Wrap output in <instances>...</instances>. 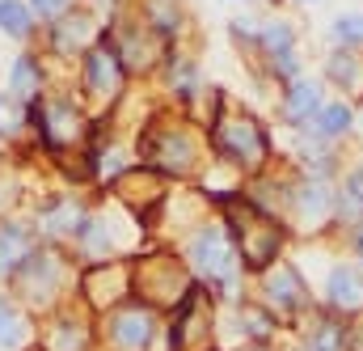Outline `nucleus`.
Returning a JSON list of instances; mask_svg holds the SVG:
<instances>
[{
  "mask_svg": "<svg viewBox=\"0 0 363 351\" xmlns=\"http://www.w3.org/2000/svg\"><path fill=\"white\" fill-rule=\"evenodd\" d=\"M68 4H72V0H30L34 17H38V21H47V26H51L55 17H64V13H68Z\"/></svg>",
  "mask_w": 363,
  "mask_h": 351,
  "instance_id": "nucleus-32",
  "label": "nucleus"
},
{
  "mask_svg": "<svg viewBox=\"0 0 363 351\" xmlns=\"http://www.w3.org/2000/svg\"><path fill=\"white\" fill-rule=\"evenodd\" d=\"M330 207H334V195H330L325 182H304V186L296 190V212H300L308 225H321V220L330 216Z\"/></svg>",
  "mask_w": 363,
  "mask_h": 351,
  "instance_id": "nucleus-23",
  "label": "nucleus"
},
{
  "mask_svg": "<svg viewBox=\"0 0 363 351\" xmlns=\"http://www.w3.org/2000/svg\"><path fill=\"white\" fill-rule=\"evenodd\" d=\"M313 127H317L321 136H342V131H351V110H347L342 102H334V106H321Z\"/></svg>",
  "mask_w": 363,
  "mask_h": 351,
  "instance_id": "nucleus-25",
  "label": "nucleus"
},
{
  "mask_svg": "<svg viewBox=\"0 0 363 351\" xmlns=\"http://www.w3.org/2000/svg\"><path fill=\"white\" fill-rule=\"evenodd\" d=\"M26 343V318H21V309L13 305V301H4L0 296V347L13 351Z\"/></svg>",
  "mask_w": 363,
  "mask_h": 351,
  "instance_id": "nucleus-24",
  "label": "nucleus"
},
{
  "mask_svg": "<svg viewBox=\"0 0 363 351\" xmlns=\"http://www.w3.org/2000/svg\"><path fill=\"white\" fill-rule=\"evenodd\" d=\"M123 81H127V68H123L118 51L110 47V38L101 34V43L93 51H85V89L93 97H114L123 89Z\"/></svg>",
  "mask_w": 363,
  "mask_h": 351,
  "instance_id": "nucleus-13",
  "label": "nucleus"
},
{
  "mask_svg": "<svg viewBox=\"0 0 363 351\" xmlns=\"http://www.w3.org/2000/svg\"><path fill=\"white\" fill-rule=\"evenodd\" d=\"M317 110H321V89L313 85V81H291V85H287L283 114H287L291 123H308Z\"/></svg>",
  "mask_w": 363,
  "mask_h": 351,
  "instance_id": "nucleus-22",
  "label": "nucleus"
},
{
  "mask_svg": "<svg viewBox=\"0 0 363 351\" xmlns=\"http://www.w3.org/2000/svg\"><path fill=\"white\" fill-rule=\"evenodd\" d=\"M114 195L127 203V212H131L135 220H148V216L165 203L161 174H152V170H127L123 178H114Z\"/></svg>",
  "mask_w": 363,
  "mask_h": 351,
  "instance_id": "nucleus-12",
  "label": "nucleus"
},
{
  "mask_svg": "<svg viewBox=\"0 0 363 351\" xmlns=\"http://www.w3.org/2000/svg\"><path fill=\"white\" fill-rule=\"evenodd\" d=\"M258 47L267 51L274 77H296V64H300V60H296V34H291L287 21L262 26V30H258Z\"/></svg>",
  "mask_w": 363,
  "mask_h": 351,
  "instance_id": "nucleus-14",
  "label": "nucleus"
},
{
  "mask_svg": "<svg viewBox=\"0 0 363 351\" xmlns=\"http://www.w3.org/2000/svg\"><path fill=\"white\" fill-rule=\"evenodd\" d=\"M152 335H157V309H148L140 301L123 305L106 318V339L114 351H148Z\"/></svg>",
  "mask_w": 363,
  "mask_h": 351,
  "instance_id": "nucleus-9",
  "label": "nucleus"
},
{
  "mask_svg": "<svg viewBox=\"0 0 363 351\" xmlns=\"http://www.w3.org/2000/svg\"><path fill=\"white\" fill-rule=\"evenodd\" d=\"M21 127V110H17V97L0 93V136H13Z\"/></svg>",
  "mask_w": 363,
  "mask_h": 351,
  "instance_id": "nucleus-30",
  "label": "nucleus"
},
{
  "mask_svg": "<svg viewBox=\"0 0 363 351\" xmlns=\"http://www.w3.org/2000/svg\"><path fill=\"white\" fill-rule=\"evenodd\" d=\"M101 34H106V30L93 21V13L68 9L64 17L51 21V51H55V55H85V51H93V47L101 43Z\"/></svg>",
  "mask_w": 363,
  "mask_h": 351,
  "instance_id": "nucleus-11",
  "label": "nucleus"
},
{
  "mask_svg": "<svg viewBox=\"0 0 363 351\" xmlns=\"http://www.w3.org/2000/svg\"><path fill=\"white\" fill-rule=\"evenodd\" d=\"M140 157L161 174L182 178L199 166V140L178 123H157L140 136Z\"/></svg>",
  "mask_w": 363,
  "mask_h": 351,
  "instance_id": "nucleus-4",
  "label": "nucleus"
},
{
  "mask_svg": "<svg viewBox=\"0 0 363 351\" xmlns=\"http://www.w3.org/2000/svg\"><path fill=\"white\" fill-rule=\"evenodd\" d=\"M131 288H135V266L114 263V259L89 266V271L81 275V292H85L89 309H97V313H106V309H114L118 301H127Z\"/></svg>",
  "mask_w": 363,
  "mask_h": 351,
  "instance_id": "nucleus-8",
  "label": "nucleus"
},
{
  "mask_svg": "<svg viewBox=\"0 0 363 351\" xmlns=\"http://www.w3.org/2000/svg\"><path fill=\"white\" fill-rule=\"evenodd\" d=\"M194 89H199L194 64H178V68H174V93H178V97H194Z\"/></svg>",
  "mask_w": 363,
  "mask_h": 351,
  "instance_id": "nucleus-31",
  "label": "nucleus"
},
{
  "mask_svg": "<svg viewBox=\"0 0 363 351\" xmlns=\"http://www.w3.org/2000/svg\"><path fill=\"white\" fill-rule=\"evenodd\" d=\"M241 318H245V330H250L254 339H267V335H271V322H267V313H258V309H241Z\"/></svg>",
  "mask_w": 363,
  "mask_h": 351,
  "instance_id": "nucleus-33",
  "label": "nucleus"
},
{
  "mask_svg": "<svg viewBox=\"0 0 363 351\" xmlns=\"http://www.w3.org/2000/svg\"><path fill=\"white\" fill-rule=\"evenodd\" d=\"M334 38H338L342 47H359L363 43V13H347V17H338V21H334Z\"/></svg>",
  "mask_w": 363,
  "mask_h": 351,
  "instance_id": "nucleus-29",
  "label": "nucleus"
},
{
  "mask_svg": "<svg viewBox=\"0 0 363 351\" xmlns=\"http://www.w3.org/2000/svg\"><path fill=\"white\" fill-rule=\"evenodd\" d=\"M38 89H43V64H38V55H30V51H21L13 64H9V97H17V102H38Z\"/></svg>",
  "mask_w": 363,
  "mask_h": 351,
  "instance_id": "nucleus-17",
  "label": "nucleus"
},
{
  "mask_svg": "<svg viewBox=\"0 0 363 351\" xmlns=\"http://www.w3.org/2000/svg\"><path fill=\"white\" fill-rule=\"evenodd\" d=\"M211 144H216V153L228 161V166H237V170H258L267 157H271V136H267V127L254 119V114H220L216 123H211Z\"/></svg>",
  "mask_w": 363,
  "mask_h": 351,
  "instance_id": "nucleus-2",
  "label": "nucleus"
},
{
  "mask_svg": "<svg viewBox=\"0 0 363 351\" xmlns=\"http://www.w3.org/2000/svg\"><path fill=\"white\" fill-rule=\"evenodd\" d=\"M338 212L363 216V166L347 178V186H342V195H338Z\"/></svg>",
  "mask_w": 363,
  "mask_h": 351,
  "instance_id": "nucleus-28",
  "label": "nucleus"
},
{
  "mask_svg": "<svg viewBox=\"0 0 363 351\" xmlns=\"http://www.w3.org/2000/svg\"><path fill=\"white\" fill-rule=\"evenodd\" d=\"M30 254H34L30 229L17 220H0V275H17Z\"/></svg>",
  "mask_w": 363,
  "mask_h": 351,
  "instance_id": "nucleus-16",
  "label": "nucleus"
},
{
  "mask_svg": "<svg viewBox=\"0 0 363 351\" xmlns=\"http://www.w3.org/2000/svg\"><path fill=\"white\" fill-rule=\"evenodd\" d=\"M220 203L228 207V225H233V237H237V250H241V263L250 271H267L279 254V225H274L267 212H258L250 199H237V195H220Z\"/></svg>",
  "mask_w": 363,
  "mask_h": 351,
  "instance_id": "nucleus-1",
  "label": "nucleus"
},
{
  "mask_svg": "<svg viewBox=\"0 0 363 351\" xmlns=\"http://www.w3.org/2000/svg\"><path fill=\"white\" fill-rule=\"evenodd\" d=\"M207 318V301H203V288H190L182 296V305L174 309V322H169V351H199L207 343V330L211 322Z\"/></svg>",
  "mask_w": 363,
  "mask_h": 351,
  "instance_id": "nucleus-10",
  "label": "nucleus"
},
{
  "mask_svg": "<svg viewBox=\"0 0 363 351\" xmlns=\"http://www.w3.org/2000/svg\"><path fill=\"white\" fill-rule=\"evenodd\" d=\"M186 254H190V266L199 271V279H207L211 288H220L224 296H233V288H237V246L224 237L220 225L194 229Z\"/></svg>",
  "mask_w": 363,
  "mask_h": 351,
  "instance_id": "nucleus-3",
  "label": "nucleus"
},
{
  "mask_svg": "<svg viewBox=\"0 0 363 351\" xmlns=\"http://www.w3.org/2000/svg\"><path fill=\"white\" fill-rule=\"evenodd\" d=\"M325 72H330V81L355 85V81H359V60H355L351 51H334V55H330V64H325Z\"/></svg>",
  "mask_w": 363,
  "mask_h": 351,
  "instance_id": "nucleus-26",
  "label": "nucleus"
},
{
  "mask_svg": "<svg viewBox=\"0 0 363 351\" xmlns=\"http://www.w3.org/2000/svg\"><path fill=\"white\" fill-rule=\"evenodd\" d=\"M34 26H38V17H34L30 0H0V34L4 38L26 43L34 34Z\"/></svg>",
  "mask_w": 363,
  "mask_h": 351,
  "instance_id": "nucleus-21",
  "label": "nucleus"
},
{
  "mask_svg": "<svg viewBox=\"0 0 363 351\" xmlns=\"http://www.w3.org/2000/svg\"><path fill=\"white\" fill-rule=\"evenodd\" d=\"M85 207L77 203V199H55V203H47L43 212H38V229L47 233V237H81V229H85Z\"/></svg>",
  "mask_w": 363,
  "mask_h": 351,
  "instance_id": "nucleus-15",
  "label": "nucleus"
},
{
  "mask_svg": "<svg viewBox=\"0 0 363 351\" xmlns=\"http://www.w3.org/2000/svg\"><path fill=\"white\" fill-rule=\"evenodd\" d=\"M13 288L26 305L47 309L60 292H64V259L51 246H34V254L21 263V271L13 275Z\"/></svg>",
  "mask_w": 363,
  "mask_h": 351,
  "instance_id": "nucleus-5",
  "label": "nucleus"
},
{
  "mask_svg": "<svg viewBox=\"0 0 363 351\" xmlns=\"http://www.w3.org/2000/svg\"><path fill=\"white\" fill-rule=\"evenodd\" d=\"M359 254H363V237H359Z\"/></svg>",
  "mask_w": 363,
  "mask_h": 351,
  "instance_id": "nucleus-34",
  "label": "nucleus"
},
{
  "mask_svg": "<svg viewBox=\"0 0 363 351\" xmlns=\"http://www.w3.org/2000/svg\"><path fill=\"white\" fill-rule=\"evenodd\" d=\"M194 284L186 279V271L174 254H148L144 263H135V292H144L148 309L152 305H174L178 309L182 296L190 292Z\"/></svg>",
  "mask_w": 363,
  "mask_h": 351,
  "instance_id": "nucleus-7",
  "label": "nucleus"
},
{
  "mask_svg": "<svg viewBox=\"0 0 363 351\" xmlns=\"http://www.w3.org/2000/svg\"><path fill=\"white\" fill-rule=\"evenodd\" d=\"M267 301L274 309H300L308 301V292H304V284H300V275L291 266H274L267 275Z\"/></svg>",
  "mask_w": 363,
  "mask_h": 351,
  "instance_id": "nucleus-19",
  "label": "nucleus"
},
{
  "mask_svg": "<svg viewBox=\"0 0 363 351\" xmlns=\"http://www.w3.org/2000/svg\"><path fill=\"white\" fill-rule=\"evenodd\" d=\"M308 343H313V351H342L347 347V330H342V322H321Z\"/></svg>",
  "mask_w": 363,
  "mask_h": 351,
  "instance_id": "nucleus-27",
  "label": "nucleus"
},
{
  "mask_svg": "<svg viewBox=\"0 0 363 351\" xmlns=\"http://www.w3.org/2000/svg\"><path fill=\"white\" fill-rule=\"evenodd\" d=\"M30 123H34V131H38L43 153H51V157H64V148H68L72 140H81V131H85V119H81V110H77L68 97L30 102Z\"/></svg>",
  "mask_w": 363,
  "mask_h": 351,
  "instance_id": "nucleus-6",
  "label": "nucleus"
},
{
  "mask_svg": "<svg viewBox=\"0 0 363 351\" xmlns=\"http://www.w3.org/2000/svg\"><path fill=\"white\" fill-rule=\"evenodd\" d=\"M304 4H317V0H304Z\"/></svg>",
  "mask_w": 363,
  "mask_h": 351,
  "instance_id": "nucleus-35",
  "label": "nucleus"
},
{
  "mask_svg": "<svg viewBox=\"0 0 363 351\" xmlns=\"http://www.w3.org/2000/svg\"><path fill=\"white\" fill-rule=\"evenodd\" d=\"M325 296H330V305H338V309H363L359 271H351V266H334L330 279H325Z\"/></svg>",
  "mask_w": 363,
  "mask_h": 351,
  "instance_id": "nucleus-20",
  "label": "nucleus"
},
{
  "mask_svg": "<svg viewBox=\"0 0 363 351\" xmlns=\"http://www.w3.org/2000/svg\"><path fill=\"white\" fill-rule=\"evenodd\" d=\"M89 347V326L77 313H60L43 339V351H85Z\"/></svg>",
  "mask_w": 363,
  "mask_h": 351,
  "instance_id": "nucleus-18",
  "label": "nucleus"
}]
</instances>
